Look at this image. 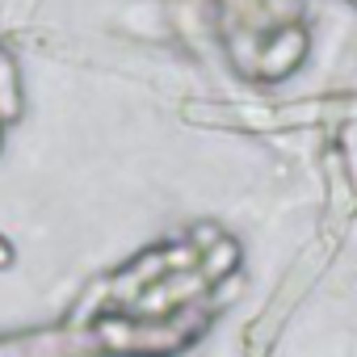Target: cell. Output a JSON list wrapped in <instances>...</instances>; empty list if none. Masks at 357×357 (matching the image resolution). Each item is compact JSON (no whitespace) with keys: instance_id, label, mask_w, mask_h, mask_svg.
<instances>
[{"instance_id":"1","label":"cell","mask_w":357,"mask_h":357,"mask_svg":"<svg viewBox=\"0 0 357 357\" xmlns=\"http://www.w3.org/2000/svg\"><path fill=\"white\" fill-rule=\"evenodd\" d=\"M303 51H307L303 30H282L278 43H269V47L261 51V76H286L290 68H298Z\"/></svg>"},{"instance_id":"2","label":"cell","mask_w":357,"mask_h":357,"mask_svg":"<svg viewBox=\"0 0 357 357\" xmlns=\"http://www.w3.org/2000/svg\"><path fill=\"white\" fill-rule=\"evenodd\" d=\"M13 89H17V72L9 59H0V118H13L22 109V97Z\"/></svg>"},{"instance_id":"3","label":"cell","mask_w":357,"mask_h":357,"mask_svg":"<svg viewBox=\"0 0 357 357\" xmlns=\"http://www.w3.org/2000/svg\"><path fill=\"white\" fill-rule=\"evenodd\" d=\"M0 261H9V248H5V244H0Z\"/></svg>"}]
</instances>
